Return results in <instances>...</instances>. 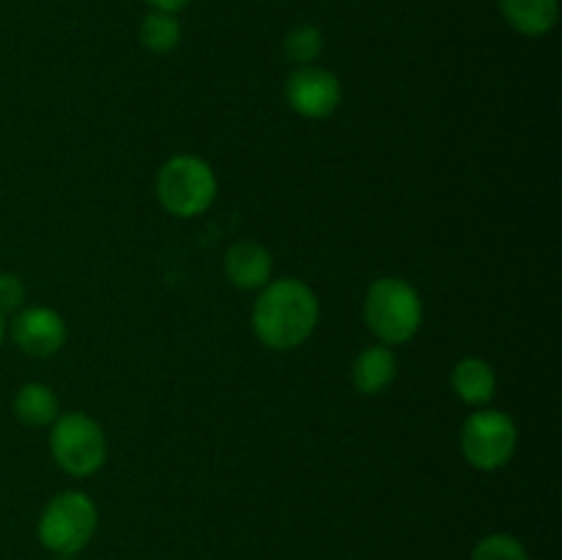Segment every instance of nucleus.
I'll return each instance as SVG.
<instances>
[{"label":"nucleus","mask_w":562,"mask_h":560,"mask_svg":"<svg viewBox=\"0 0 562 560\" xmlns=\"http://www.w3.org/2000/svg\"><path fill=\"white\" fill-rule=\"evenodd\" d=\"M362 313L368 329L384 346L409 344L423 327V300L415 285L406 283L404 278L373 280Z\"/></svg>","instance_id":"f03ea898"},{"label":"nucleus","mask_w":562,"mask_h":560,"mask_svg":"<svg viewBox=\"0 0 562 560\" xmlns=\"http://www.w3.org/2000/svg\"><path fill=\"white\" fill-rule=\"evenodd\" d=\"M60 404L58 395L53 393V388L44 382H27L16 390L14 395V415L20 417L25 426L42 428L53 426L55 417H58Z\"/></svg>","instance_id":"ddd939ff"},{"label":"nucleus","mask_w":562,"mask_h":560,"mask_svg":"<svg viewBox=\"0 0 562 560\" xmlns=\"http://www.w3.org/2000/svg\"><path fill=\"white\" fill-rule=\"evenodd\" d=\"M450 384L464 404L483 406L497 393V373H494L492 362L483 360V357H464V360L456 362Z\"/></svg>","instance_id":"9b49d317"},{"label":"nucleus","mask_w":562,"mask_h":560,"mask_svg":"<svg viewBox=\"0 0 562 560\" xmlns=\"http://www.w3.org/2000/svg\"><path fill=\"white\" fill-rule=\"evenodd\" d=\"M99 525L93 500L82 492H60L44 505L36 536L53 555H77L88 547Z\"/></svg>","instance_id":"20e7f679"},{"label":"nucleus","mask_w":562,"mask_h":560,"mask_svg":"<svg viewBox=\"0 0 562 560\" xmlns=\"http://www.w3.org/2000/svg\"><path fill=\"white\" fill-rule=\"evenodd\" d=\"M324 36L316 25H296L291 27L283 42V53L291 64L307 66L322 55Z\"/></svg>","instance_id":"2eb2a0df"},{"label":"nucleus","mask_w":562,"mask_h":560,"mask_svg":"<svg viewBox=\"0 0 562 560\" xmlns=\"http://www.w3.org/2000/svg\"><path fill=\"white\" fill-rule=\"evenodd\" d=\"M225 278L245 291H261L272 280V253L258 242H236L225 253Z\"/></svg>","instance_id":"1a4fd4ad"},{"label":"nucleus","mask_w":562,"mask_h":560,"mask_svg":"<svg viewBox=\"0 0 562 560\" xmlns=\"http://www.w3.org/2000/svg\"><path fill=\"white\" fill-rule=\"evenodd\" d=\"M395 377H398V360L393 349L384 344L362 349L351 366V382L362 395L384 393L395 382Z\"/></svg>","instance_id":"9d476101"},{"label":"nucleus","mask_w":562,"mask_h":560,"mask_svg":"<svg viewBox=\"0 0 562 560\" xmlns=\"http://www.w3.org/2000/svg\"><path fill=\"white\" fill-rule=\"evenodd\" d=\"M55 558H58V560H71V558H75V555H55Z\"/></svg>","instance_id":"aec40b11"},{"label":"nucleus","mask_w":562,"mask_h":560,"mask_svg":"<svg viewBox=\"0 0 562 560\" xmlns=\"http://www.w3.org/2000/svg\"><path fill=\"white\" fill-rule=\"evenodd\" d=\"M322 305L305 280H269L252 305V333L267 349L291 351L316 333Z\"/></svg>","instance_id":"f257e3e1"},{"label":"nucleus","mask_w":562,"mask_h":560,"mask_svg":"<svg viewBox=\"0 0 562 560\" xmlns=\"http://www.w3.org/2000/svg\"><path fill=\"white\" fill-rule=\"evenodd\" d=\"M3 338H5V318L3 313H0V346H3Z\"/></svg>","instance_id":"6ab92c4d"},{"label":"nucleus","mask_w":562,"mask_h":560,"mask_svg":"<svg viewBox=\"0 0 562 560\" xmlns=\"http://www.w3.org/2000/svg\"><path fill=\"white\" fill-rule=\"evenodd\" d=\"M344 99L338 75L324 66H296L285 80V102L296 115L311 121L329 119Z\"/></svg>","instance_id":"0eeeda50"},{"label":"nucleus","mask_w":562,"mask_h":560,"mask_svg":"<svg viewBox=\"0 0 562 560\" xmlns=\"http://www.w3.org/2000/svg\"><path fill=\"white\" fill-rule=\"evenodd\" d=\"M519 448V428L508 412L477 410L461 428V453L467 464L481 472H494L508 464Z\"/></svg>","instance_id":"423d86ee"},{"label":"nucleus","mask_w":562,"mask_h":560,"mask_svg":"<svg viewBox=\"0 0 562 560\" xmlns=\"http://www.w3.org/2000/svg\"><path fill=\"white\" fill-rule=\"evenodd\" d=\"M472 560H530L525 544L510 533H492L472 549Z\"/></svg>","instance_id":"dca6fc26"},{"label":"nucleus","mask_w":562,"mask_h":560,"mask_svg":"<svg viewBox=\"0 0 562 560\" xmlns=\"http://www.w3.org/2000/svg\"><path fill=\"white\" fill-rule=\"evenodd\" d=\"M66 335H69V329H66L64 316L44 305L22 307L11 322V340L20 346V351L31 357L58 355L66 344Z\"/></svg>","instance_id":"6e6552de"},{"label":"nucleus","mask_w":562,"mask_h":560,"mask_svg":"<svg viewBox=\"0 0 562 560\" xmlns=\"http://www.w3.org/2000/svg\"><path fill=\"white\" fill-rule=\"evenodd\" d=\"M148 5H154V11H168V14H179L184 11L192 0H146Z\"/></svg>","instance_id":"a211bd4d"},{"label":"nucleus","mask_w":562,"mask_h":560,"mask_svg":"<svg viewBox=\"0 0 562 560\" xmlns=\"http://www.w3.org/2000/svg\"><path fill=\"white\" fill-rule=\"evenodd\" d=\"M505 22L521 36H547L560 16L558 0H497Z\"/></svg>","instance_id":"f8f14e48"},{"label":"nucleus","mask_w":562,"mask_h":560,"mask_svg":"<svg viewBox=\"0 0 562 560\" xmlns=\"http://www.w3.org/2000/svg\"><path fill=\"white\" fill-rule=\"evenodd\" d=\"M25 283L16 275L0 272V313H16L25 307Z\"/></svg>","instance_id":"f3484780"},{"label":"nucleus","mask_w":562,"mask_h":560,"mask_svg":"<svg viewBox=\"0 0 562 560\" xmlns=\"http://www.w3.org/2000/svg\"><path fill=\"white\" fill-rule=\"evenodd\" d=\"M137 36L148 53L168 55L181 44V22L179 16L168 14V11H151V14L143 16Z\"/></svg>","instance_id":"4468645a"},{"label":"nucleus","mask_w":562,"mask_h":560,"mask_svg":"<svg viewBox=\"0 0 562 560\" xmlns=\"http://www.w3.org/2000/svg\"><path fill=\"white\" fill-rule=\"evenodd\" d=\"M49 453L64 472L88 478L102 470L108 461V437L91 415L66 412L55 417L49 428Z\"/></svg>","instance_id":"39448f33"},{"label":"nucleus","mask_w":562,"mask_h":560,"mask_svg":"<svg viewBox=\"0 0 562 560\" xmlns=\"http://www.w3.org/2000/svg\"><path fill=\"white\" fill-rule=\"evenodd\" d=\"M157 198L165 212L173 217H198L217 198V176L206 159L179 154L159 168Z\"/></svg>","instance_id":"7ed1b4c3"}]
</instances>
